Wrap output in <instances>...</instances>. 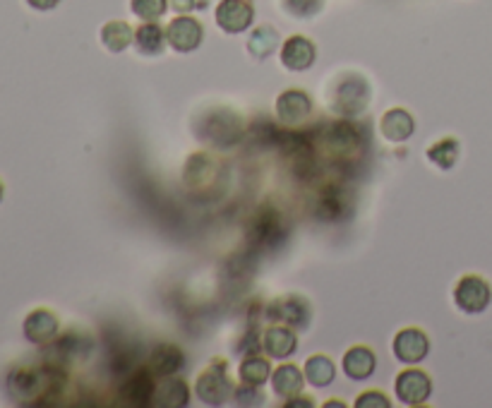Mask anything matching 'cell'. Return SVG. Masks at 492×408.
I'll return each instance as SVG.
<instances>
[{"label":"cell","mask_w":492,"mask_h":408,"mask_svg":"<svg viewBox=\"0 0 492 408\" xmlns=\"http://www.w3.org/2000/svg\"><path fill=\"white\" fill-rule=\"evenodd\" d=\"M3 195H5V185H3V180H0V199H3Z\"/></svg>","instance_id":"f35d334b"},{"label":"cell","mask_w":492,"mask_h":408,"mask_svg":"<svg viewBox=\"0 0 492 408\" xmlns=\"http://www.w3.org/2000/svg\"><path fill=\"white\" fill-rule=\"evenodd\" d=\"M233 380L229 375V362L214 361L210 368H204L195 380L192 394L204 406H223L233 396Z\"/></svg>","instance_id":"277c9868"},{"label":"cell","mask_w":492,"mask_h":408,"mask_svg":"<svg viewBox=\"0 0 492 408\" xmlns=\"http://www.w3.org/2000/svg\"><path fill=\"white\" fill-rule=\"evenodd\" d=\"M298 349V339H295V330L286 327V324H272L262 332V351L267 358L274 361H286Z\"/></svg>","instance_id":"e0dca14e"},{"label":"cell","mask_w":492,"mask_h":408,"mask_svg":"<svg viewBox=\"0 0 492 408\" xmlns=\"http://www.w3.org/2000/svg\"><path fill=\"white\" fill-rule=\"evenodd\" d=\"M267 320L276 324H286L291 330H308L310 320H313V308H310L308 298L295 296H279L267 305Z\"/></svg>","instance_id":"52a82bcc"},{"label":"cell","mask_w":492,"mask_h":408,"mask_svg":"<svg viewBox=\"0 0 492 408\" xmlns=\"http://www.w3.org/2000/svg\"><path fill=\"white\" fill-rule=\"evenodd\" d=\"M279 58H282V66L286 67V70H291V73H305V70L315 66L317 48L308 36L293 34V36H289V39L282 44Z\"/></svg>","instance_id":"2e32d148"},{"label":"cell","mask_w":492,"mask_h":408,"mask_svg":"<svg viewBox=\"0 0 492 408\" xmlns=\"http://www.w3.org/2000/svg\"><path fill=\"white\" fill-rule=\"evenodd\" d=\"M322 147L329 158L348 161L361 152V132L351 120H336L322 130Z\"/></svg>","instance_id":"5b68a950"},{"label":"cell","mask_w":492,"mask_h":408,"mask_svg":"<svg viewBox=\"0 0 492 408\" xmlns=\"http://www.w3.org/2000/svg\"><path fill=\"white\" fill-rule=\"evenodd\" d=\"M282 46V36L272 25H262L252 29L248 36V53L257 60H267L276 48Z\"/></svg>","instance_id":"484cf974"},{"label":"cell","mask_w":492,"mask_h":408,"mask_svg":"<svg viewBox=\"0 0 492 408\" xmlns=\"http://www.w3.org/2000/svg\"><path fill=\"white\" fill-rule=\"evenodd\" d=\"M459 152H461L459 139L442 138V139H437L435 145L427 147L425 157H427V161L437 166V168L449 171V168H454L456 161H459Z\"/></svg>","instance_id":"f1b7e54d"},{"label":"cell","mask_w":492,"mask_h":408,"mask_svg":"<svg viewBox=\"0 0 492 408\" xmlns=\"http://www.w3.org/2000/svg\"><path fill=\"white\" fill-rule=\"evenodd\" d=\"M276 118L283 128H301L313 113V99L302 89H286L276 97Z\"/></svg>","instance_id":"4fadbf2b"},{"label":"cell","mask_w":492,"mask_h":408,"mask_svg":"<svg viewBox=\"0 0 492 408\" xmlns=\"http://www.w3.org/2000/svg\"><path fill=\"white\" fill-rule=\"evenodd\" d=\"M130 10L142 22H159L169 10V0H130Z\"/></svg>","instance_id":"4dcf8cb0"},{"label":"cell","mask_w":492,"mask_h":408,"mask_svg":"<svg viewBox=\"0 0 492 408\" xmlns=\"http://www.w3.org/2000/svg\"><path fill=\"white\" fill-rule=\"evenodd\" d=\"M283 406L286 408H313L315 406V402H313V399H310L308 394L302 396V392L301 394H295V396H291V399H283Z\"/></svg>","instance_id":"e575fe53"},{"label":"cell","mask_w":492,"mask_h":408,"mask_svg":"<svg viewBox=\"0 0 492 408\" xmlns=\"http://www.w3.org/2000/svg\"><path fill=\"white\" fill-rule=\"evenodd\" d=\"M270 384L276 396L291 399V396L301 394L302 387H305V372L293 362H282L279 368L272 370Z\"/></svg>","instance_id":"7402d4cb"},{"label":"cell","mask_w":492,"mask_h":408,"mask_svg":"<svg viewBox=\"0 0 492 408\" xmlns=\"http://www.w3.org/2000/svg\"><path fill=\"white\" fill-rule=\"evenodd\" d=\"M26 5L36 13H48V10H56L60 5V0H26Z\"/></svg>","instance_id":"8d00e7d4"},{"label":"cell","mask_w":492,"mask_h":408,"mask_svg":"<svg viewBox=\"0 0 492 408\" xmlns=\"http://www.w3.org/2000/svg\"><path fill=\"white\" fill-rule=\"evenodd\" d=\"M394 394L404 406H420L433 394V380L418 368L401 370L394 380Z\"/></svg>","instance_id":"30bf717a"},{"label":"cell","mask_w":492,"mask_h":408,"mask_svg":"<svg viewBox=\"0 0 492 408\" xmlns=\"http://www.w3.org/2000/svg\"><path fill=\"white\" fill-rule=\"evenodd\" d=\"M348 204L351 202H348L346 190L332 183L320 192V198L315 202V214L320 221H339V219L346 217Z\"/></svg>","instance_id":"603a6c76"},{"label":"cell","mask_w":492,"mask_h":408,"mask_svg":"<svg viewBox=\"0 0 492 408\" xmlns=\"http://www.w3.org/2000/svg\"><path fill=\"white\" fill-rule=\"evenodd\" d=\"M53 356L48 358L46 365H53V368L66 370L67 365H73L75 361H85L89 353H92V336L85 334L79 330H67L63 336H56L51 343Z\"/></svg>","instance_id":"ba28073f"},{"label":"cell","mask_w":492,"mask_h":408,"mask_svg":"<svg viewBox=\"0 0 492 408\" xmlns=\"http://www.w3.org/2000/svg\"><path fill=\"white\" fill-rule=\"evenodd\" d=\"M217 26L226 34H243L255 20V3L252 0H219L214 10Z\"/></svg>","instance_id":"7c38bea8"},{"label":"cell","mask_w":492,"mask_h":408,"mask_svg":"<svg viewBox=\"0 0 492 408\" xmlns=\"http://www.w3.org/2000/svg\"><path fill=\"white\" fill-rule=\"evenodd\" d=\"M374 368H377V358H374V351L368 346H351V349L343 353L342 370L343 375L354 382H363V380H370L374 375Z\"/></svg>","instance_id":"ffe728a7"},{"label":"cell","mask_w":492,"mask_h":408,"mask_svg":"<svg viewBox=\"0 0 492 408\" xmlns=\"http://www.w3.org/2000/svg\"><path fill=\"white\" fill-rule=\"evenodd\" d=\"M286 236H289V221L272 204H262L252 214L248 229H245L248 243L257 250H272L276 245H282Z\"/></svg>","instance_id":"6da1fadb"},{"label":"cell","mask_w":492,"mask_h":408,"mask_svg":"<svg viewBox=\"0 0 492 408\" xmlns=\"http://www.w3.org/2000/svg\"><path fill=\"white\" fill-rule=\"evenodd\" d=\"M354 406L355 408H389L392 406V402H389L387 396H384V392H380V389H368V392L358 394Z\"/></svg>","instance_id":"836d02e7"},{"label":"cell","mask_w":492,"mask_h":408,"mask_svg":"<svg viewBox=\"0 0 492 408\" xmlns=\"http://www.w3.org/2000/svg\"><path fill=\"white\" fill-rule=\"evenodd\" d=\"M190 403V387L183 377L169 375L161 377L154 389V399L151 406L154 408H185Z\"/></svg>","instance_id":"d6986e66"},{"label":"cell","mask_w":492,"mask_h":408,"mask_svg":"<svg viewBox=\"0 0 492 408\" xmlns=\"http://www.w3.org/2000/svg\"><path fill=\"white\" fill-rule=\"evenodd\" d=\"M324 406H339V408H346V403L343 402H327Z\"/></svg>","instance_id":"74e56055"},{"label":"cell","mask_w":492,"mask_h":408,"mask_svg":"<svg viewBox=\"0 0 492 408\" xmlns=\"http://www.w3.org/2000/svg\"><path fill=\"white\" fill-rule=\"evenodd\" d=\"M394 358L404 365H418L430 353V339L418 327H406V330L396 332L392 342Z\"/></svg>","instance_id":"5bb4252c"},{"label":"cell","mask_w":492,"mask_h":408,"mask_svg":"<svg viewBox=\"0 0 492 408\" xmlns=\"http://www.w3.org/2000/svg\"><path fill=\"white\" fill-rule=\"evenodd\" d=\"M282 5L295 20H310L324 7V0H282Z\"/></svg>","instance_id":"1f68e13d"},{"label":"cell","mask_w":492,"mask_h":408,"mask_svg":"<svg viewBox=\"0 0 492 408\" xmlns=\"http://www.w3.org/2000/svg\"><path fill=\"white\" fill-rule=\"evenodd\" d=\"M154 389H157V375L151 372L149 365H139V368L130 370V372L125 375V380L120 382L118 396L125 406L145 408L151 406Z\"/></svg>","instance_id":"9c48e42d"},{"label":"cell","mask_w":492,"mask_h":408,"mask_svg":"<svg viewBox=\"0 0 492 408\" xmlns=\"http://www.w3.org/2000/svg\"><path fill=\"white\" fill-rule=\"evenodd\" d=\"M238 377H241V382L245 384H255V387H262L267 384V380L272 377V365L267 358L262 356H245L238 365Z\"/></svg>","instance_id":"f546056e"},{"label":"cell","mask_w":492,"mask_h":408,"mask_svg":"<svg viewBox=\"0 0 492 408\" xmlns=\"http://www.w3.org/2000/svg\"><path fill=\"white\" fill-rule=\"evenodd\" d=\"M415 130V120L414 116L406 111V108H401V106H394L389 111L382 113L380 118V135L392 145H401V142H406Z\"/></svg>","instance_id":"ac0fdd59"},{"label":"cell","mask_w":492,"mask_h":408,"mask_svg":"<svg viewBox=\"0 0 492 408\" xmlns=\"http://www.w3.org/2000/svg\"><path fill=\"white\" fill-rule=\"evenodd\" d=\"M454 305L464 315H480L492 303V286L480 274H464L454 286Z\"/></svg>","instance_id":"8992f818"},{"label":"cell","mask_w":492,"mask_h":408,"mask_svg":"<svg viewBox=\"0 0 492 408\" xmlns=\"http://www.w3.org/2000/svg\"><path fill=\"white\" fill-rule=\"evenodd\" d=\"M217 161L207 154H195L185 164V183L188 188H207L217 180Z\"/></svg>","instance_id":"cb8c5ba5"},{"label":"cell","mask_w":492,"mask_h":408,"mask_svg":"<svg viewBox=\"0 0 492 408\" xmlns=\"http://www.w3.org/2000/svg\"><path fill=\"white\" fill-rule=\"evenodd\" d=\"M243 118L236 116L233 111H210L200 116L195 120V135L202 139L204 145H214V147H231L236 145L238 139L243 138Z\"/></svg>","instance_id":"3957f363"},{"label":"cell","mask_w":492,"mask_h":408,"mask_svg":"<svg viewBox=\"0 0 492 408\" xmlns=\"http://www.w3.org/2000/svg\"><path fill=\"white\" fill-rule=\"evenodd\" d=\"M302 372H305V382H308L310 387L324 389L334 382L336 365L334 361L324 356V353H315V356H310L308 361H305V370H302Z\"/></svg>","instance_id":"4316f807"},{"label":"cell","mask_w":492,"mask_h":408,"mask_svg":"<svg viewBox=\"0 0 492 408\" xmlns=\"http://www.w3.org/2000/svg\"><path fill=\"white\" fill-rule=\"evenodd\" d=\"M370 101V85L368 79H363L361 75L346 73L332 82L329 89V106L332 111H336L343 118H354L358 113L368 108Z\"/></svg>","instance_id":"7a4b0ae2"},{"label":"cell","mask_w":492,"mask_h":408,"mask_svg":"<svg viewBox=\"0 0 492 408\" xmlns=\"http://www.w3.org/2000/svg\"><path fill=\"white\" fill-rule=\"evenodd\" d=\"M60 320L58 315L48 308H36L25 317L22 322V334L34 346H48L58 336Z\"/></svg>","instance_id":"9a60e30c"},{"label":"cell","mask_w":492,"mask_h":408,"mask_svg":"<svg viewBox=\"0 0 492 408\" xmlns=\"http://www.w3.org/2000/svg\"><path fill=\"white\" fill-rule=\"evenodd\" d=\"M204 26L197 17L190 15H178L166 25V41L176 53H192L202 46Z\"/></svg>","instance_id":"8fae6325"},{"label":"cell","mask_w":492,"mask_h":408,"mask_svg":"<svg viewBox=\"0 0 492 408\" xmlns=\"http://www.w3.org/2000/svg\"><path fill=\"white\" fill-rule=\"evenodd\" d=\"M147 365L157 377L178 375L185 365V353L178 349L176 343H159L151 349Z\"/></svg>","instance_id":"44dd1931"},{"label":"cell","mask_w":492,"mask_h":408,"mask_svg":"<svg viewBox=\"0 0 492 408\" xmlns=\"http://www.w3.org/2000/svg\"><path fill=\"white\" fill-rule=\"evenodd\" d=\"M166 26L159 22H142L135 29V46L142 56H161L166 48Z\"/></svg>","instance_id":"d4e9b609"},{"label":"cell","mask_w":492,"mask_h":408,"mask_svg":"<svg viewBox=\"0 0 492 408\" xmlns=\"http://www.w3.org/2000/svg\"><path fill=\"white\" fill-rule=\"evenodd\" d=\"M135 41V29L123 20H111L101 26V44L106 51L123 53Z\"/></svg>","instance_id":"83f0119b"},{"label":"cell","mask_w":492,"mask_h":408,"mask_svg":"<svg viewBox=\"0 0 492 408\" xmlns=\"http://www.w3.org/2000/svg\"><path fill=\"white\" fill-rule=\"evenodd\" d=\"M257 389L260 387H255V384H245V382L238 384V387L233 389V396H236L238 406H260L264 399Z\"/></svg>","instance_id":"d6a6232c"},{"label":"cell","mask_w":492,"mask_h":408,"mask_svg":"<svg viewBox=\"0 0 492 408\" xmlns=\"http://www.w3.org/2000/svg\"><path fill=\"white\" fill-rule=\"evenodd\" d=\"M169 5H171L173 13L190 15L197 7V0H169Z\"/></svg>","instance_id":"d590c367"}]
</instances>
